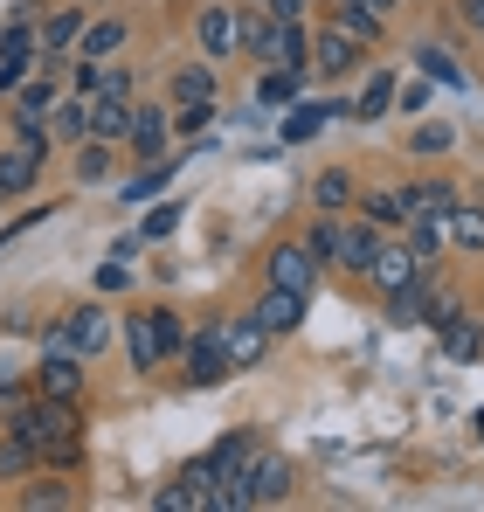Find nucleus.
I'll return each instance as SVG.
<instances>
[{"mask_svg": "<svg viewBox=\"0 0 484 512\" xmlns=\"http://www.w3.org/2000/svg\"><path fill=\"white\" fill-rule=\"evenodd\" d=\"M7 429L35 450V457H49V464H83V416H77V402H56V395H28L14 416H7Z\"/></svg>", "mask_w": 484, "mask_h": 512, "instance_id": "f257e3e1", "label": "nucleus"}, {"mask_svg": "<svg viewBox=\"0 0 484 512\" xmlns=\"http://www.w3.org/2000/svg\"><path fill=\"white\" fill-rule=\"evenodd\" d=\"M42 160H49V125H14V146L0 153V201L28 194L42 180Z\"/></svg>", "mask_w": 484, "mask_h": 512, "instance_id": "f03ea898", "label": "nucleus"}, {"mask_svg": "<svg viewBox=\"0 0 484 512\" xmlns=\"http://www.w3.org/2000/svg\"><path fill=\"white\" fill-rule=\"evenodd\" d=\"M111 333H118V319H111L104 305H77V312L49 333V346H70V353H83V360H97V353L111 346Z\"/></svg>", "mask_w": 484, "mask_h": 512, "instance_id": "7ed1b4c3", "label": "nucleus"}, {"mask_svg": "<svg viewBox=\"0 0 484 512\" xmlns=\"http://www.w3.org/2000/svg\"><path fill=\"white\" fill-rule=\"evenodd\" d=\"M83 381H90V367H83V353H70V346H49L42 367H35V395H56V402H77Z\"/></svg>", "mask_w": 484, "mask_h": 512, "instance_id": "20e7f679", "label": "nucleus"}, {"mask_svg": "<svg viewBox=\"0 0 484 512\" xmlns=\"http://www.w3.org/2000/svg\"><path fill=\"white\" fill-rule=\"evenodd\" d=\"M360 42L346 35V28H319L312 35V56H305V77H346V70H360Z\"/></svg>", "mask_w": 484, "mask_h": 512, "instance_id": "39448f33", "label": "nucleus"}, {"mask_svg": "<svg viewBox=\"0 0 484 512\" xmlns=\"http://www.w3.org/2000/svg\"><path fill=\"white\" fill-rule=\"evenodd\" d=\"M263 270H270V284H277V291H305V298L319 291V263H312L305 243H277V250L263 256Z\"/></svg>", "mask_w": 484, "mask_h": 512, "instance_id": "423d86ee", "label": "nucleus"}, {"mask_svg": "<svg viewBox=\"0 0 484 512\" xmlns=\"http://www.w3.org/2000/svg\"><path fill=\"white\" fill-rule=\"evenodd\" d=\"M180 353H187V381H194V388H222V381H229V353H222V326L194 333V340L180 346Z\"/></svg>", "mask_w": 484, "mask_h": 512, "instance_id": "0eeeda50", "label": "nucleus"}, {"mask_svg": "<svg viewBox=\"0 0 484 512\" xmlns=\"http://www.w3.org/2000/svg\"><path fill=\"white\" fill-rule=\"evenodd\" d=\"M263 346H270V333L256 326V312H242V319H222V353H229V381H236V374H249V367L263 360Z\"/></svg>", "mask_w": 484, "mask_h": 512, "instance_id": "6e6552de", "label": "nucleus"}, {"mask_svg": "<svg viewBox=\"0 0 484 512\" xmlns=\"http://www.w3.org/2000/svg\"><path fill=\"white\" fill-rule=\"evenodd\" d=\"M194 35H201V56H208V63H229V56H242V42H236V7H222V0H208V7H201Z\"/></svg>", "mask_w": 484, "mask_h": 512, "instance_id": "1a4fd4ad", "label": "nucleus"}, {"mask_svg": "<svg viewBox=\"0 0 484 512\" xmlns=\"http://www.w3.org/2000/svg\"><path fill=\"white\" fill-rule=\"evenodd\" d=\"M408 277H436V270H422L408 243H381V250H374V263H367V284L388 298V291H395V284H408Z\"/></svg>", "mask_w": 484, "mask_h": 512, "instance_id": "9d476101", "label": "nucleus"}, {"mask_svg": "<svg viewBox=\"0 0 484 512\" xmlns=\"http://www.w3.org/2000/svg\"><path fill=\"white\" fill-rule=\"evenodd\" d=\"M305 305H312L305 291H277V284H270V291L256 298V326H263L270 340H277V333H298V326H305Z\"/></svg>", "mask_w": 484, "mask_h": 512, "instance_id": "9b49d317", "label": "nucleus"}, {"mask_svg": "<svg viewBox=\"0 0 484 512\" xmlns=\"http://www.w3.org/2000/svg\"><path fill=\"white\" fill-rule=\"evenodd\" d=\"M374 250H381V229H374V222H339V243H332V263H339V270L367 277Z\"/></svg>", "mask_w": 484, "mask_h": 512, "instance_id": "f8f14e48", "label": "nucleus"}, {"mask_svg": "<svg viewBox=\"0 0 484 512\" xmlns=\"http://www.w3.org/2000/svg\"><path fill=\"white\" fill-rule=\"evenodd\" d=\"M305 56H312L305 21H277V28H270V42H263V63H277V70H305Z\"/></svg>", "mask_w": 484, "mask_h": 512, "instance_id": "ddd939ff", "label": "nucleus"}, {"mask_svg": "<svg viewBox=\"0 0 484 512\" xmlns=\"http://www.w3.org/2000/svg\"><path fill=\"white\" fill-rule=\"evenodd\" d=\"M83 111H90V139H104V146L132 132V97H104L97 90V97H83Z\"/></svg>", "mask_w": 484, "mask_h": 512, "instance_id": "4468645a", "label": "nucleus"}, {"mask_svg": "<svg viewBox=\"0 0 484 512\" xmlns=\"http://www.w3.org/2000/svg\"><path fill=\"white\" fill-rule=\"evenodd\" d=\"M166 132H173L166 104H146V111L132 104V132H125V139H132V153H139V160H160V153H166Z\"/></svg>", "mask_w": 484, "mask_h": 512, "instance_id": "2eb2a0df", "label": "nucleus"}, {"mask_svg": "<svg viewBox=\"0 0 484 512\" xmlns=\"http://www.w3.org/2000/svg\"><path fill=\"white\" fill-rule=\"evenodd\" d=\"M402 201H408V215H436V222H443V215H450V208H457L464 194H457L450 180H436V173H429V180H408Z\"/></svg>", "mask_w": 484, "mask_h": 512, "instance_id": "dca6fc26", "label": "nucleus"}, {"mask_svg": "<svg viewBox=\"0 0 484 512\" xmlns=\"http://www.w3.org/2000/svg\"><path fill=\"white\" fill-rule=\"evenodd\" d=\"M436 340H443L450 360H478V353H484V326L471 319V312H450V319L436 326Z\"/></svg>", "mask_w": 484, "mask_h": 512, "instance_id": "f3484780", "label": "nucleus"}, {"mask_svg": "<svg viewBox=\"0 0 484 512\" xmlns=\"http://www.w3.org/2000/svg\"><path fill=\"white\" fill-rule=\"evenodd\" d=\"M83 35V7H56V14H42V35H35V49H49V56H70Z\"/></svg>", "mask_w": 484, "mask_h": 512, "instance_id": "a211bd4d", "label": "nucleus"}, {"mask_svg": "<svg viewBox=\"0 0 484 512\" xmlns=\"http://www.w3.org/2000/svg\"><path fill=\"white\" fill-rule=\"evenodd\" d=\"M443 243H450V250H471V256H478V250H484V208L457 201V208L443 215Z\"/></svg>", "mask_w": 484, "mask_h": 512, "instance_id": "6ab92c4d", "label": "nucleus"}, {"mask_svg": "<svg viewBox=\"0 0 484 512\" xmlns=\"http://www.w3.org/2000/svg\"><path fill=\"white\" fill-rule=\"evenodd\" d=\"M125 42H132V28H125V21H83V35H77V49L90 56V63H111Z\"/></svg>", "mask_w": 484, "mask_h": 512, "instance_id": "aec40b11", "label": "nucleus"}, {"mask_svg": "<svg viewBox=\"0 0 484 512\" xmlns=\"http://www.w3.org/2000/svg\"><path fill=\"white\" fill-rule=\"evenodd\" d=\"M180 160H187V153H160V160H146V167H139L132 180H125V201H132V208H139V201H153V194H160L166 180L180 173Z\"/></svg>", "mask_w": 484, "mask_h": 512, "instance_id": "412c9836", "label": "nucleus"}, {"mask_svg": "<svg viewBox=\"0 0 484 512\" xmlns=\"http://www.w3.org/2000/svg\"><path fill=\"white\" fill-rule=\"evenodd\" d=\"M49 111H56V84H42V77L14 84V125H42Z\"/></svg>", "mask_w": 484, "mask_h": 512, "instance_id": "4be33fe9", "label": "nucleus"}, {"mask_svg": "<svg viewBox=\"0 0 484 512\" xmlns=\"http://www.w3.org/2000/svg\"><path fill=\"white\" fill-rule=\"evenodd\" d=\"M125 353H132V367L139 374H153L166 353H160V333H153V312H139V319H125Z\"/></svg>", "mask_w": 484, "mask_h": 512, "instance_id": "5701e85b", "label": "nucleus"}, {"mask_svg": "<svg viewBox=\"0 0 484 512\" xmlns=\"http://www.w3.org/2000/svg\"><path fill=\"white\" fill-rule=\"evenodd\" d=\"M381 21H388V14H374L367 0H339V14H332V28H346L360 49H374V42H381Z\"/></svg>", "mask_w": 484, "mask_h": 512, "instance_id": "b1692460", "label": "nucleus"}, {"mask_svg": "<svg viewBox=\"0 0 484 512\" xmlns=\"http://www.w3.org/2000/svg\"><path fill=\"white\" fill-rule=\"evenodd\" d=\"M408 236V250H415V263H422V270H436V256H443V222H436V215H408L402 222Z\"/></svg>", "mask_w": 484, "mask_h": 512, "instance_id": "393cba45", "label": "nucleus"}, {"mask_svg": "<svg viewBox=\"0 0 484 512\" xmlns=\"http://www.w3.org/2000/svg\"><path fill=\"white\" fill-rule=\"evenodd\" d=\"M249 457H256V429H229V436L215 443V457H208V464H215V478H236Z\"/></svg>", "mask_w": 484, "mask_h": 512, "instance_id": "a878e982", "label": "nucleus"}, {"mask_svg": "<svg viewBox=\"0 0 484 512\" xmlns=\"http://www.w3.org/2000/svg\"><path fill=\"white\" fill-rule=\"evenodd\" d=\"M312 208H325V215L353 208V173H346V167H325L319 180H312Z\"/></svg>", "mask_w": 484, "mask_h": 512, "instance_id": "bb28decb", "label": "nucleus"}, {"mask_svg": "<svg viewBox=\"0 0 484 512\" xmlns=\"http://www.w3.org/2000/svg\"><path fill=\"white\" fill-rule=\"evenodd\" d=\"M422 298H429V277L395 284V291H388V319H395V326H422Z\"/></svg>", "mask_w": 484, "mask_h": 512, "instance_id": "cd10ccee", "label": "nucleus"}, {"mask_svg": "<svg viewBox=\"0 0 484 512\" xmlns=\"http://www.w3.org/2000/svg\"><path fill=\"white\" fill-rule=\"evenodd\" d=\"M388 111H395V77H367V97L346 104V118H360V125L367 118H388Z\"/></svg>", "mask_w": 484, "mask_h": 512, "instance_id": "c85d7f7f", "label": "nucleus"}, {"mask_svg": "<svg viewBox=\"0 0 484 512\" xmlns=\"http://www.w3.org/2000/svg\"><path fill=\"white\" fill-rule=\"evenodd\" d=\"M325 118H332L325 104H291V111H284V146H305V139H319Z\"/></svg>", "mask_w": 484, "mask_h": 512, "instance_id": "c756f323", "label": "nucleus"}, {"mask_svg": "<svg viewBox=\"0 0 484 512\" xmlns=\"http://www.w3.org/2000/svg\"><path fill=\"white\" fill-rule=\"evenodd\" d=\"M173 97H180V104L215 97V63H180V70H173Z\"/></svg>", "mask_w": 484, "mask_h": 512, "instance_id": "7c9ffc66", "label": "nucleus"}, {"mask_svg": "<svg viewBox=\"0 0 484 512\" xmlns=\"http://www.w3.org/2000/svg\"><path fill=\"white\" fill-rule=\"evenodd\" d=\"M415 70H422L429 84H464V70H457V63H450L436 42H415Z\"/></svg>", "mask_w": 484, "mask_h": 512, "instance_id": "2f4dec72", "label": "nucleus"}, {"mask_svg": "<svg viewBox=\"0 0 484 512\" xmlns=\"http://www.w3.org/2000/svg\"><path fill=\"white\" fill-rule=\"evenodd\" d=\"M360 208H367V222H374V229H402V222H408V201H402V187H395V194H367Z\"/></svg>", "mask_w": 484, "mask_h": 512, "instance_id": "473e14b6", "label": "nucleus"}, {"mask_svg": "<svg viewBox=\"0 0 484 512\" xmlns=\"http://www.w3.org/2000/svg\"><path fill=\"white\" fill-rule=\"evenodd\" d=\"M298 84H305V70H277V63H270V77L256 84V104H291Z\"/></svg>", "mask_w": 484, "mask_h": 512, "instance_id": "72a5a7b5", "label": "nucleus"}, {"mask_svg": "<svg viewBox=\"0 0 484 512\" xmlns=\"http://www.w3.org/2000/svg\"><path fill=\"white\" fill-rule=\"evenodd\" d=\"M104 173H111V146H104V139H83V146H77V180H83V187H97Z\"/></svg>", "mask_w": 484, "mask_h": 512, "instance_id": "f704fd0d", "label": "nucleus"}, {"mask_svg": "<svg viewBox=\"0 0 484 512\" xmlns=\"http://www.w3.org/2000/svg\"><path fill=\"white\" fill-rule=\"evenodd\" d=\"M153 506H160V512H208V492L180 478V485H166V492H153Z\"/></svg>", "mask_w": 484, "mask_h": 512, "instance_id": "c9c22d12", "label": "nucleus"}, {"mask_svg": "<svg viewBox=\"0 0 484 512\" xmlns=\"http://www.w3.org/2000/svg\"><path fill=\"white\" fill-rule=\"evenodd\" d=\"M270 28H277V21H270L263 7H249V14H236V42L249 49V56H263V42H270Z\"/></svg>", "mask_w": 484, "mask_h": 512, "instance_id": "e433bc0d", "label": "nucleus"}, {"mask_svg": "<svg viewBox=\"0 0 484 512\" xmlns=\"http://www.w3.org/2000/svg\"><path fill=\"white\" fill-rule=\"evenodd\" d=\"M28 471H35V450L7 429V443H0V478H28Z\"/></svg>", "mask_w": 484, "mask_h": 512, "instance_id": "4c0bfd02", "label": "nucleus"}, {"mask_svg": "<svg viewBox=\"0 0 484 512\" xmlns=\"http://www.w3.org/2000/svg\"><path fill=\"white\" fill-rule=\"evenodd\" d=\"M153 333H160V353H180L187 346V326H180L173 305H153Z\"/></svg>", "mask_w": 484, "mask_h": 512, "instance_id": "58836bf2", "label": "nucleus"}, {"mask_svg": "<svg viewBox=\"0 0 484 512\" xmlns=\"http://www.w3.org/2000/svg\"><path fill=\"white\" fill-rule=\"evenodd\" d=\"M173 125H180L187 139H201V132L215 125V97H201V104H180V111H173Z\"/></svg>", "mask_w": 484, "mask_h": 512, "instance_id": "ea45409f", "label": "nucleus"}, {"mask_svg": "<svg viewBox=\"0 0 484 512\" xmlns=\"http://www.w3.org/2000/svg\"><path fill=\"white\" fill-rule=\"evenodd\" d=\"M173 229H180V201H166V208H153V215H146V229H139V243H166Z\"/></svg>", "mask_w": 484, "mask_h": 512, "instance_id": "a19ab883", "label": "nucleus"}, {"mask_svg": "<svg viewBox=\"0 0 484 512\" xmlns=\"http://www.w3.org/2000/svg\"><path fill=\"white\" fill-rule=\"evenodd\" d=\"M56 139H77V146L90 139V111H83V97H77V104H63V111H56Z\"/></svg>", "mask_w": 484, "mask_h": 512, "instance_id": "79ce46f5", "label": "nucleus"}, {"mask_svg": "<svg viewBox=\"0 0 484 512\" xmlns=\"http://www.w3.org/2000/svg\"><path fill=\"white\" fill-rule=\"evenodd\" d=\"M429 97H436V90H429V77H422V70H415V84H395V104H402V111H415V118L429 111Z\"/></svg>", "mask_w": 484, "mask_h": 512, "instance_id": "37998d69", "label": "nucleus"}, {"mask_svg": "<svg viewBox=\"0 0 484 512\" xmlns=\"http://www.w3.org/2000/svg\"><path fill=\"white\" fill-rule=\"evenodd\" d=\"M332 243H339V222H332V215H325V222H312V236H305L312 263H332Z\"/></svg>", "mask_w": 484, "mask_h": 512, "instance_id": "c03bdc74", "label": "nucleus"}, {"mask_svg": "<svg viewBox=\"0 0 484 512\" xmlns=\"http://www.w3.org/2000/svg\"><path fill=\"white\" fill-rule=\"evenodd\" d=\"M21 506H28V512H35V506H42V512L70 506V485H28V492H21Z\"/></svg>", "mask_w": 484, "mask_h": 512, "instance_id": "a18cd8bd", "label": "nucleus"}, {"mask_svg": "<svg viewBox=\"0 0 484 512\" xmlns=\"http://www.w3.org/2000/svg\"><path fill=\"white\" fill-rule=\"evenodd\" d=\"M408 153H422V160L429 153H450V125H415V146Z\"/></svg>", "mask_w": 484, "mask_h": 512, "instance_id": "49530a36", "label": "nucleus"}, {"mask_svg": "<svg viewBox=\"0 0 484 512\" xmlns=\"http://www.w3.org/2000/svg\"><path fill=\"white\" fill-rule=\"evenodd\" d=\"M97 90H104V63L83 56V63H77V97H97Z\"/></svg>", "mask_w": 484, "mask_h": 512, "instance_id": "de8ad7c7", "label": "nucleus"}, {"mask_svg": "<svg viewBox=\"0 0 484 512\" xmlns=\"http://www.w3.org/2000/svg\"><path fill=\"white\" fill-rule=\"evenodd\" d=\"M28 395H35V388H28V381H0V416H14V409H21V402H28Z\"/></svg>", "mask_w": 484, "mask_h": 512, "instance_id": "09e8293b", "label": "nucleus"}, {"mask_svg": "<svg viewBox=\"0 0 484 512\" xmlns=\"http://www.w3.org/2000/svg\"><path fill=\"white\" fill-rule=\"evenodd\" d=\"M270 21H305V0H263Z\"/></svg>", "mask_w": 484, "mask_h": 512, "instance_id": "8fccbe9b", "label": "nucleus"}, {"mask_svg": "<svg viewBox=\"0 0 484 512\" xmlns=\"http://www.w3.org/2000/svg\"><path fill=\"white\" fill-rule=\"evenodd\" d=\"M97 284H104V291H125V284H132V270H125V263H104V270H97Z\"/></svg>", "mask_w": 484, "mask_h": 512, "instance_id": "3c124183", "label": "nucleus"}, {"mask_svg": "<svg viewBox=\"0 0 484 512\" xmlns=\"http://www.w3.org/2000/svg\"><path fill=\"white\" fill-rule=\"evenodd\" d=\"M464 14H471V21H484V0H464Z\"/></svg>", "mask_w": 484, "mask_h": 512, "instance_id": "603ef678", "label": "nucleus"}, {"mask_svg": "<svg viewBox=\"0 0 484 512\" xmlns=\"http://www.w3.org/2000/svg\"><path fill=\"white\" fill-rule=\"evenodd\" d=\"M478 443H484V409H478Z\"/></svg>", "mask_w": 484, "mask_h": 512, "instance_id": "864d4df0", "label": "nucleus"}, {"mask_svg": "<svg viewBox=\"0 0 484 512\" xmlns=\"http://www.w3.org/2000/svg\"><path fill=\"white\" fill-rule=\"evenodd\" d=\"M0 243H7V236H0Z\"/></svg>", "mask_w": 484, "mask_h": 512, "instance_id": "5fc2aeb1", "label": "nucleus"}, {"mask_svg": "<svg viewBox=\"0 0 484 512\" xmlns=\"http://www.w3.org/2000/svg\"><path fill=\"white\" fill-rule=\"evenodd\" d=\"M478 28H484V21H478Z\"/></svg>", "mask_w": 484, "mask_h": 512, "instance_id": "6e6d98bb", "label": "nucleus"}]
</instances>
